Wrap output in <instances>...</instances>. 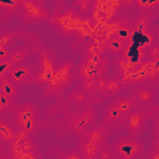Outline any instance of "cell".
<instances>
[{"instance_id":"1","label":"cell","mask_w":159,"mask_h":159,"mask_svg":"<svg viewBox=\"0 0 159 159\" xmlns=\"http://www.w3.org/2000/svg\"><path fill=\"white\" fill-rule=\"evenodd\" d=\"M137 108L132 94H120L109 101L102 111L103 125H120L123 119Z\"/></svg>"},{"instance_id":"2","label":"cell","mask_w":159,"mask_h":159,"mask_svg":"<svg viewBox=\"0 0 159 159\" xmlns=\"http://www.w3.org/2000/svg\"><path fill=\"white\" fill-rule=\"evenodd\" d=\"M15 127L19 132L34 138L41 125V113L39 107L31 102L17 104L15 112Z\"/></svg>"},{"instance_id":"3","label":"cell","mask_w":159,"mask_h":159,"mask_svg":"<svg viewBox=\"0 0 159 159\" xmlns=\"http://www.w3.org/2000/svg\"><path fill=\"white\" fill-rule=\"evenodd\" d=\"M117 159H142L145 154V145L139 137L124 134L112 142Z\"/></svg>"},{"instance_id":"4","label":"cell","mask_w":159,"mask_h":159,"mask_svg":"<svg viewBox=\"0 0 159 159\" xmlns=\"http://www.w3.org/2000/svg\"><path fill=\"white\" fill-rule=\"evenodd\" d=\"M98 123V116L97 112L91 107H86L83 109L76 111L70 118H68V130L80 137L83 138L89 130H92Z\"/></svg>"},{"instance_id":"5","label":"cell","mask_w":159,"mask_h":159,"mask_svg":"<svg viewBox=\"0 0 159 159\" xmlns=\"http://www.w3.org/2000/svg\"><path fill=\"white\" fill-rule=\"evenodd\" d=\"M150 117H152V112H148L137 107L123 119V122L120 123V127L127 132V134L139 137L147 129Z\"/></svg>"},{"instance_id":"6","label":"cell","mask_w":159,"mask_h":159,"mask_svg":"<svg viewBox=\"0 0 159 159\" xmlns=\"http://www.w3.org/2000/svg\"><path fill=\"white\" fill-rule=\"evenodd\" d=\"M135 101L138 108L152 112L157 103V89L149 83H142L137 86L130 93Z\"/></svg>"},{"instance_id":"7","label":"cell","mask_w":159,"mask_h":159,"mask_svg":"<svg viewBox=\"0 0 159 159\" xmlns=\"http://www.w3.org/2000/svg\"><path fill=\"white\" fill-rule=\"evenodd\" d=\"M104 60H83L77 68L80 80H98L102 77Z\"/></svg>"},{"instance_id":"8","label":"cell","mask_w":159,"mask_h":159,"mask_svg":"<svg viewBox=\"0 0 159 159\" xmlns=\"http://www.w3.org/2000/svg\"><path fill=\"white\" fill-rule=\"evenodd\" d=\"M21 11L24 16L31 21H43L48 16L45 5L40 1L34 0L21 1Z\"/></svg>"},{"instance_id":"9","label":"cell","mask_w":159,"mask_h":159,"mask_svg":"<svg viewBox=\"0 0 159 159\" xmlns=\"http://www.w3.org/2000/svg\"><path fill=\"white\" fill-rule=\"evenodd\" d=\"M73 65L71 62H66L63 65H61L60 67L56 68V72L53 75V78L50 83V87L56 91V92H62L63 88H66L70 83H71V78H72V70Z\"/></svg>"},{"instance_id":"10","label":"cell","mask_w":159,"mask_h":159,"mask_svg":"<svg viewBox=\"0 0 159 159\" xmlns=\"http://www.w3.org/2000/svg\"><path fill=\"white\" fill-rule=\"evenodd\" d=\"M6 77L17 86L19 84H27L35 80V72H34L31 66L21 63V65L12 66L10 68L9 73L6 75Z\"/></svg>"},{"instance_id":"11","label":"cell","mask_w":159,"mask_h":159,"mask_svg":"<svg viewBox=\"0 0 159 159\" xmlns=\"http://www.w3.org/2000/svg\"><path fill=\"white\" fill-rule=\"evenodd\" d=\"M127 48H128V41L120 39L116 34L112 35L111 37H108L106 40V43H104V51L111 57H120V56H123L125 53Z\"/></svg>"},{"instance_id":"12","label":"cell","mask_w":159,"mask_h":159,"mask_svg":"<svg viewBox=\"0 0 159 159\" xmlns=\"http://www.w3.org/2000/svg\"><path fill=\"white\" fill-rule=\"evenodd\" d=\"M89 102H91V97L84 91H82L80 87H76V88L71 89L67 94V103L71 107L76 108L77 111L88 107Z\"/></svg>"},{"instance_id":"13","label":"cell","mask_w":159,"mask_h":159,"mask_svg":"<svg viewBox=\"0 0 159 159\" xmlns=\"http://www.w3.org/2000/svg\"><path fill=\"white\" fill-rule=\"evenodd\" d=\"M19 134V130L16 127H14L11 123H9L5 118L0 119V142L1 145H7L10 147L14 140L16 139Z\"/></svg>"},{"instance_id":"14","label":"cell","mask_w":159,"mask_h":159,"mask_svg":"<svg viewBox=\"0 0 159 159\" xmlns=\"http://www.w3.org/2000/svg\"><path fill=\"white\" fill-rule=\"evenodd\" d=\"M83 138H87L88 140H91L92 143H94L97 147L102 148L104 145L108 144V130L106 128V125L103 124H97L92 130H89Z\"/></svg>"},{"instance_id":"15","label":"cell","mask_w":159,"mask_h":159,"mask_svg":"<svg viewBox=\"0 0 159 159\" xmlns=\"http://www.w3.org/2000/svg\"><path fill=\"white\" fill-rule=\"evenodd\" d=\"M104 83H106V80L103 77H99L98 80H80L78 87L92 98L102 91Z\"/></svg>"},{"instance_id":"16","label":"cell","mask_w":159,"mask_h":159,"mask_svg":"<svg viewBox=\"0 0 159 159\" xmlns=\"http://www.w3.org/2000/svg\"><path fill=\"white\" fill-rule=\"evenodd\" d=\"M55 72H56V67L53 65V60L48 55H46L43 60L41 61V70L39 72V80L46 83H51Z\"/></svg>"},{"instance_id":"17","label":"cell","mask_w":159,"mask_h":159,"mask_svg":"<svg viewBox=\"0 0 159 159\" xmlns=\"http://www.w3.org/2000/svg\"><path fill=\"white\" fill-rule=\"evenodd\" d=\"M77 145H78L80 152L83 154L86 159H98L99 147H97L94 143H92L87 138H80Z\"/></svg>"},{"instance_id":"18","label":"cell","mask_w":159,"mask_h":159,"mask_svg":"<svg viewBox=\"0 0 159 159\" xmlns=\"http://www.w3.org/2000/svg\"><path fill=\"white\" fill-rule=\"evenodd\" d=\"M122 91V84L119 82L118 78H111V80H107L102 91H101V94L104 97V98H117L119 96V92Z\"/></svg>"},{"instance_id":"19","label":"cell","mask_w":159,"mask_h":159,"mask_svg":"<svg viewBox=\"0 0 159 159\" xmlns=\"http://www.w3.org/2000/svg\"><path fill=\"white\" fill-rule=\"evenodd\" d=\"M0 93L6 96L10 99H15L19 94L17 84L10 81L6 76H0Z\"/></svg>"},{"instance_id":"20","label":"cell","mask_w":159,"mask_h":159,"mask_svg":"<svg viewBox=\"0 0 159 159\" xmlns=\"http://www.w3.org/2000/svg\"><path fill=\"white\" fill-rule=\"evenodd\" d=\"M29 57V50L26 48H17L11 52V56L9 58V62L11 66H16V65H21L24 63Z\"/></svg>"},{"instance_id":"21","label":"cell","mask_w":159,"mask_h":159,"mask_svg":"<svg viewBox=\"0 0 159 159\" xmlns=\"http://www.w3.org/2000/svg\"><path fill=\"white\" fill-rule=\"evenodd\" d=\"M16 104L14 102V99L7 98L6 96L0 93V113H6V112H15L16 109Z\"/></svg>"},{"instance_id":"22","label":"cell","mask_w":159,"mask_h":159,"mask_svg":"<svg viewBox=\"0 0 159 159\" xmlns=\"http://www.w3.org/2000/svg\"><path fill=\"white\" fill-rule=\"evenodd\" d=\"M17 37V32L15 31H2L0 35V46L1 47H9V45H11Z\"/></svg>"},{"instance_id":"23","label":"cell","mask_w":159,"mask_h":159,"mask_svg":"<svg viewBox=\"0 0 159 159\" xmlns=\"http://www.w3.org/2000/svg\"><path fill=\"white\" fill-rule=\"evenodd\" d=\"M58 159H86V158L80 152V149L71 148V149H67L63 153H61L58 155Z\"/></svg>"},{"instance_id":"24","label":"cell","mask_w":159,"mask_h":159,"mask_svg":"<svg viewBox=\"0 0 159 159\" xmlns=\"http://www.w3.org/2000/svg\"><path fill=\"white\" fill-rule=\"evenodd\" d=\"M98 159H117L116 158V153H114V150H113L111 144H107V145L99 148Z\"/></svg>"},{"instance_id":"25","label":"cell","mask_w":159,"mask_h":159,"mask_svg":"<svg viewBox=\"0 0 159 159\" xmlns=\"http://www.w3.org/2000/svg\"><path fill=\"white\" fill-rule=\"evenodd\" d=\"M153 134L154 137H159V111L153 116Z\"/></svg>"},{"instance_id":"26","label":"cell","mask_w":159,"mask_h":159,"mask_svg":"<svg viewBox=\"0 0 159 159\" xmlns=\"http://www.w3.org/2000/svg\"><path fill=\"white\" fill-rule=\"evenodd\" d=\"M10 56H11V52H10L9 47H1L0 46V62L9 61Z\"/></svg>"},{"instance_id":"27","label":"cell","mask_w":159,"mask_h":159,"mask_svg":"<svg viewBox=\"0 0 159 159\" xmlns=\"http://www.w3.org/2000/svg\"><path fill=\"white\" fill-rule=\"evenodd\" d=\"M89 5H91V4H89L88 1H76V2H75V6H77L78 10L82 11V12H83V11H87V10L89 9Z\"/></svg>"},{"instance_id":"28","label":"cell","mask_w":159,"mask_h":159,"mask_svg":"<svg viewBox=\"0 0 159 159\" xmlns=\"http://www.w3.org/2000/svg\"><path fill=\"white\" fill-rule=\"evenodd\" d=\"M145 157H147L148 159H159V152L155 150V149H152V148H150Z\"/></svg>"},{"instance_id":"29","label":"cell","mask_w":159,"mask_h":159,"mask_svg":"<svg viewBox=\"0 0 159 159\" xmlns=\"http://www.w3.org/2000/svg\"><path fill=\"white\" fill-rule=\"evenodd\" d=\"M152 149H155L159 152V137H154L152 140Z\"/></svg>"}]
</instances>
